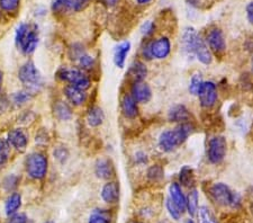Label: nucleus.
<instances>
[{"instance_id": "1", "label": "nucleus", "mask_w": 253, "mask_h": 223, "mask_svg": "<svg viewBox=\"0 0 253 223\" xmlns=\"http://www.w3.org/2000/svg\"><path fill=\"white\" fill-rule=\"evenodd\" d=\"M193 122L177 124L173 129H168L160 133L158 137V145L161 151L166 153L173 152L188 140V137L195 132Z\"/></svg>"}, {"instance_id": "2", "label": "nucleus", "mask_w": 253, "mask_h": 223, "mask_svg": "<svg viewBox=\"0 0 253 223\" xmlns=\"http://www.w3.org/2000/svg\"><path fill=\"white\" fill-rule=\"evenodd\" d=\"M15 43L24 54L30 55L34 53L39 44V35L35 27L22 23L16 30Z\"/></svg>"}, {"instance_id": "3", "label": "nucleus", "mask_w": 253, "mask_h": 223, "mask_svg": "<svg viewBox=\"0 0 253 223\" xmlns=\"http://www.w3.org/2000/svg\"><path fill=\"white\" fill-rule=\"evenodd\" d=\"M228 142L227 137L222 134L211 136L207 142L206 158L208 164L211 166L222 165L227 156Z\"/></svg>"}, {"instance_id": "4", "label": "nucleus", "mask_w": 253, "mask_h": 223, "mask_svg": "<svg viewBox=\"0 0 253 223\" xmlns=\"http://www.w3.org/2000/svg\"><path fill=\"white\" fill-rule=\"evenodd\" d=\"M172 50L171 41L168 36H161L156 40L150 41L143 46L141 53L145 60H165L168 58Z\"/></svg>"}, {"instance_id": "5", "label": "nucleus", "mask_w": 253, "mask_h": 223, "mask_svg": "<svg viewBox=\"0 0 253 223\" xmlns=\"http://www.w3.org/2000/svg\"><path fill=\"white\" fill-rule=\"evenodd\" d=\"M18 79L26 89L32 92L38 91L43 86V77L32 61H27L20 67L18 71Z\"/></svg>"}, {"instance_id": "6", "label": "nucleus", "mask_w": 253, "mask_h": 223, "mask_svg": "<svg viewBox=\"0 0 253 223\" xmlns=\"http://www.w3.org/2000/svg\"><path fill=\"white\" fill-rule=\"evenodd\" d=\"M234 190H232L230 186L223 181H216L208 187V196L216 205L223 208H231L232 202L234 198Z\"/></svg>"}, {"instance_id": "7", "label": "nucleus", "mask_w": 253, "mask_h": 223, "mask_svg": "<svg viewBox=\"0 0 253 223\" xmlns=\"http://www.w3.org/2000/svg\"><path fill=\"white\" fill-rule=\"evenodd\" d=\"M27 175L33 179H43L47 173V158L40 152H33L25 160Z\"/></svg>"}, {"instance_id": "8", "label": "nucleus", "mask_w": 253, "mask_h": 223, "mask_svg": "<svg viewBox=\"0 0 253 223\" xmlns=\"http://www.w3.org/2000/svg\"><path fill=\"white\" fill-rule=\"evenodd\" d=\"M205 41L208 47H210V50L211 51V53H213V55L216 56V58H222V56L226 53V36L224 34L222 28H219L217 26L210 28L206 33Z\"/></svg>"}, {"instance_id": "9", "label": "nucleus", "mask_w": 253, "mask_h": 223, "mask_svg": "<svg viewBox=\"0 0 253 223\" xmlns=\"http://www.w3.org/2000/svg\"><path fill=\"white\" fill-rule=\"evenodd\" d=\"M197 98L203 109H206V111L213 109L217 105L219 99L217 84L213 80L204 81L201 90L197 95Z\"/></svg>"}, {"instance_id": "10", "label": "nucleus", "mask_w": 253, "mask_h": 223, "mask_svg": "<svg viewBox=\"0 0 253 223\" xmlns=\"http://www.w3.org/2000/svg\"><path fill=\"white\" fill-rule=\"evenodd\" d=\"M58 76L60 79L67 81L72 86L78 87L83 90H87L91 85L89 77L78 68H61Z\"/></svg>"}, {"instance_id": "11", "label": "nucleus", "mask_w": 253, "mask_h": 223, "mask_svg": "<svg viewBox=\"0 0 253 223\" xmlns=\"http://www.w3.org/2000/svg\"><path fill=\"white\" fill-rule=\"evenodd\" d=\"M90 0H53L52 10L54 13H78L85 9Z\"/></svg>"}, {"instance_id": "12", "label": "nucleus", "mask_w": 253, "mask_h": 223, "mask_svg": "<svg viewBox=\"0 0 253 223\" xmlns=\"http://www.w3.org/2000/svg\"><path fill=\"white\" fill-rule=\"evenodd\" d=\"M199 38H201V34H199L198 31L193 26L186 27L185 30L182 31L181 48L186 54H188L191 58H194V50Z\"/></svg>"}, {"instance_id": "13", "label": "nucleus", "mask_w": 253, "mask_h": 223, "mask_svg": "<svg viewBox=\"0 0 253 223\" xmlns=\"http://www.w3.org/2000/svg\"><path fill=\"white\" fill-rule=\"evenodd\" d=\"M130 95L138 104H146L152 98V89L145 81H137L130 87Z\"/></svg>"}, {"instance_id": "14", "label": "nucleus", "mask_w": 253, "mask_h": 223, "mask_svg": "<svg viewBox=\"0 0 253 223\" xmlns=\"http://www.w3.org/2000/svg\"><path fill=\"white\" fill-rule=\"evenodd\" d=\"M194 58L198 61L199 63L204 64V66H211L214 61V55L208 47L205 39L201 35L198 39L197 43H196L195 50H194Z\"/></svg>"}, {"instance_id": "15", "label": "nucleus", "mask_w": 253, "mask_h": 223, "mask_svg": "<svg viewBox=\"0 0 253 223\" xmlns=\"http://www.w3.org/2000/svg\"><path fill=\"white\" fill-rule=\"evenodd\" d=\"M168 121L171 123H186V122H190L191 114L190 111L187 108L186 105L183 104H177L173 105L168 111Z\"/></svg>"}, {"instance_id": "16", "label": "nucleus", "mask_w": 253, "mask_h": 223, "mask_svg": "<svg viewBox=\"0 0 253 223\" xmlns=\"http://www.w3.org/2000/svg\"><path fill=\"white\" fill-rule=\"evenodd\" d=\"M7 140L9 142V144L11 147L15 148L18 151L23 152L25 151L28 144V137L24 130L22 129H14L8 133Z\"/></svg>"}, {"instance_id": "17", "label": "nucleus", "mask_w": 253, "mask_h": 223, "mask_svg": "<svg viewBox=\"0 0 253 223\" xmlns=\"http://www.w3.org/2000/svg\"><path fill=\"white\" fill-rule=\"evenodd\" d=\"M169 198L172 201L179 209L185 213L186 211V204H187V196L183 193L181 185L179 182H171L169 185Z\"/></svg>"}, {"instance_id": "18", "label": "nucleus", "mask_w": 253, "mask_h": 223, "mask_svg": "<svg viewBox=\"0 0 253 223\" xmlns=\"http://www.w3.org/2000/svg\"><path fill=\"white\" fill-rule=\"evenodd\" d=\"M122 112L126 119L134 120L138 116V103L130 94H125L121 103Z\"/></svg>"}, {"instance_id": "19", "label": "nucleus", "mask_w": 253, "mask_h": 223, "mask_svg": "<svg viewBox=\"0 0 253 223\" xmlns=\"http://www.w3.org/2000/svg\"><path fill=\"white\" fill-rule=\"evenodd\" d=\"M64 95L68 98V100L75 105V106H80V105L84 104L85 100H87L85 90H83V89L76 86H72V85H68L64 88Z\"/></svg>"}, {"instance_id": "20", "label": "nucleus", "mask_w": 253, "mask_h": 223, "mask_svg": "<svg viewBox=\"0 0 253 223\" xmlns=\"http://www.w3.org/2000/svg\"><path fill=\"white\" fill-rule=\"evenodd\" d=\"M127 74L129 76V78L133 80V83L144 81L146 76H148V67H146L145 63L142 62V61L135 60L129 64Z\"/></svg>"}, {"instance_id": "21", "label": "nucleus", "mask_w": 253, "mask_h": 223, "mask_svg": "<svg viewBox=\"0 0 253 223\" xmlns=\"http://www.w3.org/2000/svg\"><path fill=\"white\" fill-rule=\"evenodd\" d=\"M101 198L109 204L117 203L120 200V185L116 181H109L101 189Z\"/></svg>"}, {"instance_id": "22", "label": "nucleus", "mask_w": 253, "mask_h": 223, "mask_svg": "<svg viewBox=\"0 0 253 223\" xmlns=\"http://www.w3.org/2000/svg\"><path fill=\"white\" fill-rule=\"evenodd\" d=\"M130 46H132L130 42L124 41L115 47V50H114V63L117 68L123 69L125 67L126 58H127L130 51Z\"/></svg>"}, {"instance_id": "23", "label": "nucleus", "mask_w": 253, "mask_h": 223, "mask_svg": "<svg viewBox=\"0 0 253 223\" xmlns=\"http://www.w3.org/2000/svg\"><path fill=\"white\" fill-rule=\"evenodd\" d=\"M95 174L100 179H109L114 175V167L108 159L97 160L95 165Z\"/></svg>"}, {"instance_id": "24", "label": "nucleus", "mask_w": 253, "mask_h": 223, "mask_svg": "<svg viewBox=\"0 0 253 223\" xmlns=\"http://www.w3.org/2000/svg\"><path fill=\"white\" fill-rule=\"evenodd\" d=\"M199 209V192L197 188H190L188 195H187L186 211L191 218L197 216V211Z\"/></svg>"}, {"instance_id": "25", "label": "nucleus", "mask_w": 253, "mask_h": 223, "mask_svg": "<svg viewBox=\"0 0 253 223\" xmlns=\"http://www.w3.org/2000/svg\"><path fill=\"white\" fill-rule=\"evenodd\" d=\"M179 184L181 187H188L193 188V185L195 182V172L190 166H183L179 172Z\"/></svg>"}, {"instance_id": "26", "label": "nucleus", "mask_w": 253, "mask_h": 223, "mask_svg": "<svg viewBox=\"0 0 253 223\" xmlns=\"http://www.w3.org/2000/svg\"><path fill=\"white\" fill-rule=\"evenodd\" d=\"M105 120V114L103 112V109L98 106H93L88 111L87 114V122L89 124V127L91 128H97L99 125L103 124V122Z\"/></svg>"}, {"instance_id": "27", "label": "nucleus", "mask_w": 253, "mask_h": 223, "mask_svg": "<svg viewBox=\"0 0 253 223\" xmlns=\"http://www.w3.org/2000/svg\"><path fill=\"white\" fill-rule=\"evenodd\" d=\"M22 205V196L19 193H13L5 203V212L8 217L13 216Z\"/></svg>"}, {"instance_id": "28", "label": "nucleus", "mask_w": 253, "mask_h": 223, "mask_svg": "<svg viewBox=\"0 0 253 223\" xmlns=\"http://www.w3.org/2000/svg\"><path fill=\"white\" fill-rule=\"evenodd\" d=\"M204 77L202 75V72H194L193 75L190 77V80H189V85H188V91L190 95L196 96L197 97L199 90H201V88L204 84Z\"/></svg>"}, {"instance_id": "29", "label": "nucleus", "mask_w": 253, "mask_h": 223, "mask_svg": "<svg viewBox=\"0 0 253 223\" xmlns=\"http://www.w3.org/2000/svg\"><path fill=\"white\" fill-rule=\"evenodd\" d=\"M197 218L198 223H217L213 211L208 208L207 205L199 206L197 211Z\"/></svg>"}, {"instance_id": "30", "label": "nucleus", "mask_w": 253, "mask_h": 223, "mask_svg": "<svg viewBox=\"0 0 253 223\" xmlns=\"http://www.w3.org/2000/svg\"><path fill=\"white\" fill-rule=\"evenodd\" d=\"M146 177L152 182H159L165 178V169L161 165H152L148 168Z\"/></svg>"}, {"instance_id": "31", "label": "nucleus", "mask_w": 253, "mask_h": 223, "mask_svg": "<svg viewBox=\"0 0 253 223\" xmlns=\"http://www.w3.org/2000/svg\"><path fill=\"white\" fill-rule=\"evenodd\" d=\"M54 114L61 121H68L72 117L71 108L63 101H58L54 106Z\"/></svg>"}, {"instance_id": "32", "label": "nucleus", "mask_w": 253, "mask_h": 223, "mask_svg": "<svg viewBox=\"0 0 253 223\" xmlns=\"http://www.w3.org/2000/svg\"><path fill=\"white\" fill-rule=\"evenodd\" d=\"M88 223H111V218L106 211L96 210L89 217Z\"/></svg>"}, {"instance_id": "33", "label": "nucleus", "mask_w": 253, "mask_h": 223, "mask_svg": "<svg viewBox=\"0 0 253 223\" xmlns=\"http://www.w3.org/2000/svg\"><path fill=\"white\" fill-rule=\"evenodd\" d=\"M10 147L7 139H0V167L8 161L10 157Z\"/></svg>"}, {"instance_id": "34", "label": "nucleus", "mask_w": 253, "mask_h": 223, "mask_svg": "<svg viewBox=\"0 0 253 223\" xmlns=\"http://www.w3.org/2000/svg\"><path fill=\"white\" fill-rule=\"evenodd\" d=\"M33 97V92L31 90H28V89H23V90H19L17 92H15L14 96H13V100L16 105H24L28 103L32 99Z\"/></svg>"}, {"instance_id": "35", "label": "nucleus", "mask_w": 253, "mask_h": 223, "mask_svg": "<svg viewBox=\"0 0 253 223\" xmlns=\"http://www.w3.org/2000/svg\"><path fill=\"white\" fill-rule=\"evenodd\" d=\"M76 60L78 61L79 67L84 70H90L95 66V59L91 55L85 53V52H83Z\"/></svg>"}, {"instance_id": "36", "label": "nucleus", "mask_w": 253, "mask_h": 223, "mask_svg": "<svg viewBox=\"0 0 253 223\" xmlns=\"http://www.w3.org/2000/svg\"><path fill=\"white\" fill-rule=\"evenodd\" d=\"M166 208H167V211H168L169 216L172 218L173 220H175V221L180 220V218L182 217V214H183L182 211L179 209L178 206L175 205L169 197L167 198V201H166Z\"/></svg>"}, {"instance_id": "37", "label": "nucleus", "mask_w": 253, "mask_h": 223, "mask_svg": "<svg viewBox=\"0 0 253 223\" xmlns=\"http://www.w3.org/2000/svg\"><path fill=\"white\" fill-rule=\"evenodd\" d=\"M20 5V0H0V8L3 11L11 13L15 11Z\"/></svg>"}, {"instance_id": "38", "label": "nucleus", "mask_w": 253, "mask_h": 223, "mask_svg": "<svg viewBox=\"0 0 253 223\" xmlns=\"http://www.w3.org/2000/svg\"><path fill=\"white\" fill-rule=\"evenodd\" d=\"M140 31L141 34L144 36V38H150L151 35H153L154 31H156V25H154L152 20H145V22L142 24Z\"/></svg>"}, {"instance_id": "39", "label": "nucleus", "mask_w": 253, "mask_h": 223, "mask_svg": "<svg viewBox=\"0 0 253 223\" xmlns=\"http://www.w3.org/2000/svg\"><path fill=\"white\" fill-rule=\"evenodd\" d=\"M17 184H18V178L14 175H10L3 179L2 185H3V187H5V189L11 190V189H14L16 186H17Z\"/></svg>"}, {"instance_id": "40", "label": "nucleus", "mask_w": 253, "mask_h": 223, "mask_svg": "<svg viewBox=\"0 0 253 223\" xmlns=\"http://www.w3.org/2000/svg\"><path fill=\"white\" fill-rule=\"evenodd\" d=\"M134 161H135L136 165H140V166L148 165V162H149L148 155L143 151H137L135 153V156H134Z\"/></svg>"}, {"instance_id": "41", "label": "nucleus", "mask_w": 253, "mask_h": 223, "mask_svg": "<svg viewBox=\"0 0 253 223\" xmlns=\"http://www.w3.org/2000/svg\"><path fill=\"white\" fill-rule=\"evenodd\" d=\"M28 219L26 217V214L24 213H15L10 217L9 221L8 223H27Z\"/></svg>"}, {"instance_id": "42", "label": "nucleus", "mask_w": 253, "mask_h": 223, "mask_svg": "<svg viewBox=\"0 0 253 223\" xmlns=\"http://www.w3.org/2000/svg\"><path fill=\"white\" fill-rule=\"evenodd\" d=\"M246 17L248 23L253 26V0H250L246 5Z\"/></svg>"}, {"instance_id": "43", "label": "nucleus", "mask_w": 253, "mask_h": 223, "mask_svg": "<svg viewBox=\"0 0 253 223\" xmlns=\"http://www.w3.org/2000/svg\"><path fill=\"white\" fill-rule=\"evenodd\" d=\"M68 151L64 148H56L54 150V157L61 162H64L68 158Z\"/></svg>"}, {"instance_id": "44", "label": "nucleus", "mask_w": 253, "mask_h": 223, "mask_svg": "<svg viewBox=\"0 0 253 223\" xmlns=\"http://www.w3.org/2000/svg\"><path fill=\"white\" fill-rule=\"evenodd\" d=\"M104 2L109 7H114V6H116L118 2H120V0H104Z\"/></svg>"}, {"instance_id": "45", "label": "nucleus", "mask_w": 253, "mask_h": 223, "mask_svg": "<svg viewBox=\"0 0 253 223\" xmlns=\"http://www.w3.org/2000/svg\"><path fill=\"white\" fill-rule=\"evenodd\" d=\"M135 1L138 3V5H149V3L152 1V0H135Z\"/></svg>"}, {"instance_id": "46", "label": "nucleus", "mask_w": 253, "mask_h": 223, "mask_svg": "<svg viewBox=\"0 0 253 223\" xmlns=\"http://www.w3.org/2000/svg\"><path fill=\"white\" fill-rule=\"evenodd\" d=\"M250 75L253 77V54L250 59Z\"/></svg>"}, {"instance_id": "47", "label": "nucleus", "mask_w": 253, "mask_h": 223, "mask_svg": "<svg viewBox=\"0 0 253 223\" xmlns=\"http://www.w3.org/2000/svg\"><path fill=\"white\" fill-rule=\"evenodd\" d=\"M2 81H3V74L2 71L0 70V90H1V86H2Z\"/></svg>"}, {"instance_id": "48", "label": "nucleus", "mask_w": 253, "mask_h": 223, "mask_svg": "<svg viewBox=\"0 0 253 223\" xmlns=\"http://www.w3.org/2000/svg\"><path fill=\"white\" fill-rule=\"evenodd\" d=\"M185 223H195V222H194L193 219H188V220H187Z\"/></svg>"}, {"instance_id": "49", "label": "nucleus", "mask_w": 253, "mask_h": 223, "mask_svg": "<svg viewBox=\"0 0 253 223\" xmlns=\"http://www.w3.org/2000/svg\"><path fill=\"white\" fill-rule=\"evenodd\" d=\"M133 223H144V222H141V221H135V222H133Z\"/></svg>"}, {"instance_id": "50", "label": "nucleus", "mask_w": 253, "mask_h": 223, "mask_svg": "<svg viewBox=\"0 0 253 223\" xmlns=\"http://www.w3.org/2000/svg\"><path fill=\"white\" fill-rule=\"evenodd\" d=\"M44 223H54L53 221H47V222H44Z\"/></svg>"}, {"instance_id": "51", "label": "nucleus", "mask_w": 253, "mask_h": 223, "mask_svg": "<svg viewBox=\"0 0 253 223\" xmlns=\"http://www.w3.org/2000/svg\"><path fill=\"white\" fill-rule=\"evenodd\" d=\"M165 223H168V222H165Z\"/></svg>"}]
</instances>
